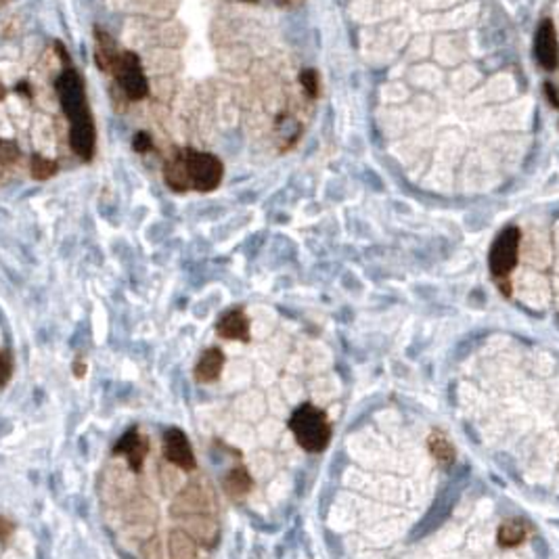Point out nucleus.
I'll return each mask as SVG.
<instances>
[{"label": "nucleus", "instance_id": "1", "mask_svg": "<svg viewBox=\"0 0 559 559\" xmlns=\"http://www.w3.org/2000/svg\"><path fill=\"white\" fill-rule=\"evenodd\" d=\"M290 427L298 444L308 452L325 450L331 440V425L327 415L313 404H302L296 409L290 419Z\"/></svg>", "mask_w": 559, "mask_h": 559}, {"label": "nucleus", "instance_id": "2", "mask_svg": "<svg viewBox=\"0 0 559 559\" xmlns=\"http://www.w3.org/2000/svg\"><path fill=\"white\" fill-rule=\"evenodd\" d=\"M57 95H59V101H61L63 111L70 118L72 126L93 122V116H90L88 105H86L84 84L74 70H65L61 74V78L57 80Z\"/></svg>", "mask_w": 559, "mask_h": 559}, {"label": "nucleus", "instance_id": "3", "mask_svg": "<svg viewBox=\"0 0 559 559\" xmlns=\"http://www.w3.org/2000/svg\"><path fill=\"white\" fill-rule=\"evenodd\" d=\"M184 164H187V172L191 178V187H195L197 191H214L220 180H222V164L218 157H214L212 153H203V151H195V149H187L182 151Z\"/></svg>", "mask_w": 559, "mask_h": 559}, {"label": "nucleus", "instance_id": "4", "mask_svg": "<svg viewBox=\"0 0 559 559\" xmlns=\"http://www.w3.org/2000/svg\"><path fill=\"white\" fill-rule=\"evenodd\" d=\"M519 230L515 226H509L505 230H501V235L494 239L492 247H490V255H488V266L494 278L503 281V278L509 276V272L515 268L517 258H519Z\"/></svg>", "mask_w": 559, "mask_h": 559}, {"label": "nucleus", "instance_id": "5", "mask_svg": "<svg viewBox=\"0 0 559 559\" xmlns=\"http://www.w3.org/2000/svg\"><path fill=\"white\" fill-rule=\"evenodd\" d=\"M216 509V498H214V490L210 486H203L199 482L189 484L187 488H182V492H178V496L172 503L170 513L174 517H191V515H212Z\"/></svg>", "mask_w": 559, "mask_h": 559}, {"label": "nucleus", "instance_id": "6", "mask_svg": "<svg viewBox=\"0 0 559 559\" xmlns=\"http://www.w3.org/2000/svg\"><path fill=\"white\" fill-rule=\"evenodd\" d=\"M113 76L118 78L120 88L124 90V95L130 101H139V99L147 97V93H149L147 78H145L141 61H139V57L134 53H122Z\"/></svg>", "mask_w": 559, "mask_h": 559}, {"label": "nucleus", "instance_id": "7", "mask_svg": "<svg viewBox=\"0 0 559 559\" xmlns=\"http://www.w3.org/2000/svg\"><path fill=\"white\" fill-rule=\"evenodd\" d=\"M164 459L172 465H176L182 471H193L197 467L193 448L184 436V432H180L178 427H170L164 434Z\"/></svg>", "mask_w": 559, "mask_h": 559}, {"label": "nucleus", "instance_id": "8", "mask_svg": "<svg viewBox=\"0 0 559 559\" xmlns=\"http://www.w3.org/2000/svg\"><path fill=\"white\" fill-rule=\"evenodd\" d=\"M534 55L536 61L542 70L551 72L559 63V42H557V32L551 19L540 22L534 38Z\"/></svg>", "mask_w": 559, "mask_h": 559}, {"label": "nucleus", "instance_id": "9", "mask_svg": "<svg viewBox=\"0 0 559 559\" xmlns=\"http://www.w3.org/2000/svg\"><path fill=\"white\" fill-rule=\"evenodd\" d=\"M113 455H122L132 471H141L149 455V440L136 427H132L118 440V444L113 446Z\"/></svg>", "mask_w": 559, "mask_h": 559}, {"label": "nucleus", "instance_id": "10", "mask_svg": "<svg viewBox=\"0 0 559 559\" xmlns=\"http://www.w3.org/2000/svg\"><path fill=\"white\" fill-rule=\"evenodd\" d=\"M216 333L222 340H235V342H249V321L241 308H233L226 315L220 317L216 323Z\"/></svg>", "mask_w": 559, "mask_h": 559}, {"label": "nucleus", "instance_id": "11", "mask_svg": "<svg viewBox=\"0 0 559 559\" xmlns=\"http://www.w3.org/2000/svg\"><path fill=\"white\" fill-rule=\"evenodd\" d=\"M201 546H214L218 542V523L212 515H191L184 517V528Z\"/></svg>", "mask_w": 559, "mask_h": 559}, {"label": "nucleus", "instance_id": "12", "mask_svg": "<svg viewBox=\"0 0 559 559\" xmlns=\"http://www.w3.org/2000/svg\"><path fill=\"white\" fill-rule=\"evenodd\" d=\"M95 40H97L95 57H97V65H99V70L105 72V74H113L116 68H118V63H120V57H122V53L118 51L116 40H113L109 34L101 32V30L95 32Z\"/></svg>", "mask_w": 559, "mask_h": 559}, {"label": "nucleus", "instance_id": "13", "mask_svg": "<svg viewBox=\"0 0 559 559\" xmlns=\"http://www.w3.org/2000/svg\"><path fill=\"white\" fill-rule=\"evenodd\" d=\"M222 367H224V354L220 348H207L197 365H195V379L199 384H212L220 377L222 373Z\"/></svg>", "mask_w": 559, "mask_h": 559}, {"label": "nucleus", "instance_id": "14", "mask_svg": "<svg viewBox=\"0 0 559 559\" xmlns=\"http://www.w3.org/2000/svg\"><path fill=\"white\" fill-rule=\"evenodd\" d=\"M170 559H199V544L187 530H172L168 536Z\"/></svg>", "mask_w": 559, "mask_h": 559}, {"label": "nucleus", "instance_id": "15", "mask_svg": "<svg viewBox=\"0 0 559 559\" xmlns=\"http://www.w3.org/2000/svg\"><path fill=\"white\" fill-rule=\"evenodd\" d=\"M166 182L174 191H187V189H191V178H189V172H187V164H184L182 151H178L166 164Z\"/></svg>", "mask_w": 559, "mask_h": 559}, {"label": "nucleus", "instance_id": "16", "mask_svg": "<svg viewBox=\"0 0 559 559\" xmlns=\"http://www.w3.org/2000/svg\"><path fill=\"white\" fill-rule=\"evenodd\" d=\"M222 486H224V492H228V496L243 498L251 490L253 480H251V475H249V471L245 467H235V469H230L226 473Z\"/></svg>", "mask_w": 559, "mask_h": 559}, {"label": "nucleus", "instance_id": "17", "mask_svg": "<svg viewBox=\"0 0 559 559\" xmlns=\"http://www.w3.org/2000/svg\"><path fill=\"white\" fill-rule=\"evenodd\" d=\"M528 534V528H526V521L523 519H509L505 521L501 528H498V542L503 546H515L519 542H523Z\"/></svg>", "mask_w": 559, "mask_h": 559}, {"label": "nucleus", "instance_id": "18", "mask_svg": "<svg viewBox=\"0 0 559 559\" xmlns=\"http://www.w3.org/2000/svg\"><path fill=\"white\" fill-rule=\"evenodd\" d=\"M430 452L434 455L436 461H440L442 465H450L455 461V446L448 442L446 436L434 432L430 436Z\"/></svg>", "mask_w": 559, "mask_h": 559}, {"label": "nucleus", "instance_id": "19", "mask_svg": "<svg viewBox=\"0 0 559 559\" xmlns=\"http://www.w3.org/2000/svg\"><path fill=\"white\" fill-rule=\"evenodd\" d=\"M32 176L36 180H49L51 176L57 174V164L47 159V157H40V155H34L32 157V168H30Z\"/></svg>", "mask_w": 559, "mask_h": 559}, {"label": "nucleus", "instance_id": "20", "mask_svg": "<svg viewBox=\"0 0 559 559\" xmlns=\"http://www.w3.org/2000/svg\"><path fill=\"white\" fill-rule=\"evenodd\" d=\"M300 82H302V88L306 90V95L310 99H317L319 97V74L315 70H304L300 74Z\"/></svg>", "mask_w": 559, "mask_h": 559}, {"label": "nucleus", "instance_id": "21", "mask_svg": "<svg viewBox=\"0 0 559 559\" xmlns=\"http://www.w3.org/2000/svg\"><path fill=\"white\" fill-rule=\"evenodd\" d=\"M19 159V149L13 141H0V162L5 166H13Z\"/></svg>", "mask_w": 559, "mask_h": 559}, {"label": "nucleus", "instance_id": "22", "mask_svg": "<svg viewBox=\"0 0 559 559\" xmlns=\"http://www.w3.org/2000/svg\"><path fill=\"white\" fill-rule=\"evenodd\" d=\"M11 375H13V359H11V352L0 350V388L9 384Z\"/></svg>", "mask_w": 559, "mask_h": 559}, {"label": "nucleus", "instance_id": "23", "mask_svg": "<svg viewBox=\"0 0 559 559\" xmlns=\"http://www.w3.org/2000/svg\"><path fill=\"white\" fill-rule=\"evenodd\" d=\"M162 546H164V542H159V540H153V542H151V540H149V542L145 544L143 553H145L147 559H170L168 549L162 551Z\"/></svg>", "mask_w": 559, "mask_h": 559}, {"label": "nucleus", "instance_id": "24", "mask_svg": "<svg viewBox=\"0 0 559 559\" xmlns=\"http://www.w3.org/2000/svg\"><path fill=\"white\" fill-rule=\"evenodd\" d=\"M151 147H153V141H151V136H149L147 132H136V134H134V139H132V149H134L136 153H147V151H151Z\"/></svg>", "mask_w": 559, "mask_h": 559}, {"label": "nucleus", "instance_id": "25", "mask_svg": "<svg viewBox=\"0 0 559 559\" xmlns=\"http://www.w3.org/2000/svg\"><path fill=\"white\" fill-rule=\"evenodd\" d=\"M15 532V523L7 517L0 515V542H7Z\"/></svg>", "mask_w": 559, "mask_h": 559}, {"label": "nucleus", "instance_id": "26", "mask_svg": "<svg viewBox=\"0 0 559 559\" xmlns=\"http://www.w3.org/2000/svg\"><path fill=\"white\" fill-rule=\"evenodd\" d=\"M84 373H86V363L82 359H76V363H74V375L76 377H84Z\"/></svg>", "mask_w": 559, "mask_h": 559}, {"label": "nucleus", "instance_id": "27", "mask_svg": "<svg viewBox=\"0 0 559 559\" xmlns=\"http://www.w3.org/2000/svg\"><path fill=\"white\" fill-rule=\"evenodd\" d=\"M276 5H281V7H288V9H294V7H300L304 0H274Z\"/></svg>", "mask_w": 559, "mask_h": 559}, {"label": "nucleus", "instance_id": "28", "mask_svg": "<svg viewBox=\"0 0 559 559\" xmlns=\"http://www.w3.org/2000/svg\"><path fill=\"white\" fill-rule=\"evenodd\" d=\"M546 95L551 97V103H553L555 107H559V97L553 93V86H551V84H546Z\"/></svg>", "mask_w": 559, "mask_h": 559}, {"label": "nucleus", "instance_id": "29", "mask_svg": "<svg viewBox=\"0 0 559 559\" xmlns=\"http://www.w3.org/2000/svg\"><path fill=\"white\" fill-rule=\"evenodd\" d=\"M7 168H9V166H5L3 162H0V180H3V176H5V172H7Z\"/></svg>", "mask_w": 559, "mask_h": 559}, {"label": "nucleus", "instance_id": "30", "mask_svg": "<svg viewBox=\"0 0 559 559\" xmlns=\"http://www.w3.org/2000/svg\"><path fill=\"white\" fill-rule=\"evenodd\" d=\"M5 95H7V90H5V86H3V82H0V101L5 99Z\"/></svg>", "mask_w": 559, "mask_h": 559}]
</instances>
